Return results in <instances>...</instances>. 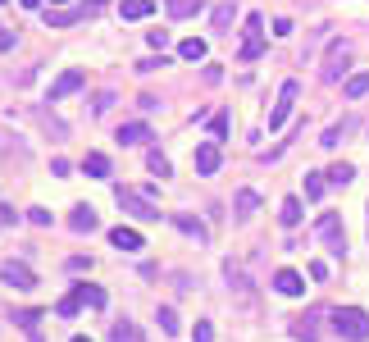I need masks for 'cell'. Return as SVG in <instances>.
I'll return each instance as SVG.
<instances>
[{"mask_svg":"<svg viewBox=\"0 0 369 342\" xmlns=\"http://www.w3.org/2000/svg\"><path fill=\"white\" fill-rule=\"evenodd\" d=\"M274 288L283 292V297H306V279H301L296 269H278L274 274Z\"/></svg>","mask_w":369,"mask_h":342,"instance_id":"10","label":"cell"},{"mask_svg":"<svg viewBox=\"0 0 369 342\" xmlns=\"http://www.w3.org/2000/svg\"><path fill=\"white\" fill-rule=\"evenodd\" d=\"M192 342H215V329H210L206 319H196V329H192Z\"/></svg>","mask_w":369,"mask_h":342,"instance_id":"35","label":"cell"},{"mask_svg":"<svg viewBox=\"0 0 369 342\" xmlns=\"http://www.w3.org/2000/svg\"><path fill=\"white\" fill-rule=\"evenodd\" d=\"M324 173H328V183H333V188H346V183L356 178L351 164H333V169H324Z\"/></svg>","mask_w":369,"mask_h":342,"instance_id":"28","label":"cell"},{"mask_svg":"<svg viewBox=\"0 0 369 342\" xmlns=\"http://www.w3.org/2000/svg\"><path fill=\"white\" fill-rule=\"evenodd\" d=\"M27 219H32L37 228H51V210H42V205H32V210H27Z\"/></svg>","mask_w":369,"mask_h":342,"instance_id":"36","label":"cell"},{"mask_svg":"<svg viewBox=\"0 0 369 342\" xmlns=\"http://www.w3.org/2000/svg\"><path fill=\"white\" fill-rule=\"evenodd\" d=\"M37 319H42V310H14V324L23 334H37Z\"/></svg>","mask_w":369,"mask_h":342,"instance_id":"31","label":"cell"},{"mask_svg":"<svg viewBox=\"0 0 369 342\" xmlns=\"http://www.w3.org/2000/svg\"><path fill=\"white\" fill-rule=\"evenodd\" d=\"M328 319H333V334L342 338V342H369V310H361V306H337Z\"/></svg>","mask_w":369,"mask_h":342,"instance_id":"1","label":"cell"},{"mask_svg":"<svg viewBox=\"0 0 369 342\" xmlns=\"http://www.w3.org/2000/svg\"><path fill=\"white\" fill-rule=\"evenodd\" d=\"M82 173H87V178H110V155L92 151V155L82 160Z\"/></svg>","mask_w":369,"mask_h":342,"instance_id":"16","label":"cell"},{"mask_svg":"<svg viewBox=\"0 0 369 342\" xmlns=\"http://www.w3.org/2000/svg\"><path fill=\"white\" fill-rule=\"evenodd\" d=\"M0 5H5V0H0Z\"/></svg>","mask_w":369,"mask_h":342,"instance_id":"46","label":"cell"},{"mask_svg":"<svg viewBox=\"0 0 369 342\" xmlns=\"http://www.w3.org/2000/svg\"><path fill=\"white\" fill-rule=\"evenodd\" d=\"M315 319H319V310H310V315H301L296 324H292V338H301V342H315Z\"/></svg>","mask_w":369,"mask_h":342,"instance_id":"26","label":"cell"},{"mask_svg":"<svg viewBox=\"0 0 369 342\" xmlns=\"http://www.w3.org/2000/svg\"><path fill=\"white\" fill-rule=\"evenodd\" d=\"M324 188H328V173H306V197L310 201L324 197Z\"/></svg>","mask_w":369,"mask_h":342,"instance_id":"29","label":"cell"},{"mask_svg":"<svg viewBox=\"0 0 369 342\" xmlns=\"http://www.w3.org/2000/svg\"><path fill=\"white\" fill-rule=\"evenodd\" d=\"M346 133H356V119L333 123V128H328L324 137H319V146H324V151H333V146H342V142H346Z\"/></svg>","mask_w":369,"mask_h":342,"instance_id":"14","label":"cell"},{"mask_svg":"<svg viewBox=\"0 0 369 342\" xmlns=\"http://www.w3.org/2000/svg\"><path fill=\"white\" fill-rule=\"evenodd\" d=\"M114 197H119V210L128 214V219H137V224H155V219H160V210H155V201L146 197V192L114 188Z\"/></svg>","mask_w":369,"mask_h":342,"instance_id":"2","label":"cell"},{"mask_svg":"<svg viewBox=\"0 0 369 342\" xmlns=\"http://www.w3.org/2000/svg\"><path fill=\"white\" fill-rule=\"evenodd\" d=\"M169 60L164 55H146V60H137V73H155V68H164Z\"/></svg>","mask_w":369,"mask_h":342,"instance_id":"34","label":"cell"},{"mask_svg":"<svg viewBox=\"0 0 369 342\" xmlns=\"http://www.w3.org/2000/svg\"><path fill=\"white\" fill-rule=\"evenodd\" d=\"M46 5V0H23V9H42Z\"/></svg>","mask_w":369,"mask_h":342,"instance_id":"43","label":"cell"},{"mask_svg":"<svg viewBox=\"0 0 369 342\" xmlns=\"http://www.w3.org/2000/svg\"><path fill=\"white\" fill-rule=\"evenodd\" d=\"M0 224H18V210H14V205H0Z\"/></svg>","mask_w":369,"mask_h":342,"instance_id":"42","label":"cell"},{"mask_svg":"<svg viewBox=\"0 0 369 342\" xmlns=\"http://www.w3.org/2000/svg\"><path fill=\"white\" fill-rule=\"evenodd\" d=\"M46 5H73V0H46Z\"/></svg>","mask_w":369,"mask_h":342,"instance_id":"44","label":"cell"},{"mask_svg":"<svg viewBox=\"0 0 369 342\" xmlns=\"http://www.w3.org/2000/svg\"><path fill=\"white\" fill-rule=\"evenodd\" d=\"M0 283H9V288H18V292H32L37 288V274L23 265V260H5L0 265Z\"/></svg>","mask_w":369,"mask_h":342,"instance_id":"6","label":"cell"},{"mask_svg":"<svg viewBox=\"0 0 369 342\" xmlns=\"http://www.w3.org/2000/svg\"><path fill=\"white\" fill-rule=\"evenodd\" d=\"M315 233L328 242V251H333V256H346V228H342V214L324 210V214H319V224H315Z\"/></svg>","mask_w":369,"mask_h":342,"instance_id":"4","label":"cell"},{"mask_svg":"<svg viewBox=\"0 0 369 342\" xmlns=\"http://www.w3.org/2000/svg\"><path fill=\"white\" fill-rule=\"evenodd\" d=\"M96 224H101V219H96L92 205H73V214H69V228L73 233H96Z\"/></svg>","mask_w":369,"mask_h":342,"instance_id":"12","label":"cell"},{"mask_svg":"<svg viewBox=\"0 0 369 342\" xmlns=\"http://www.w3.org/2000/svg\"><path fill=\"white\" fill-rule=\"evenodd\" d=\"M77 310H82V301H77L73 292H69V297H64V301H55V319H73Z\"/></svg>","mask_w":369,"mask_h":342,"instance_id":"30","label":"cell"},{"mask_svg":"<svg viewBox=\"0 0 369 342\" xmlns=\"http://www.w3.org/2000/svg\"><path fill=\"white\" fill-rule=\"evenodd\" d=\"M178 60H187V64L206 60V42H201V37H187V42L178 46Z\"/></svg>","mask_w":369,"mask_h":342,"instance_id":"24","label":"cell"},{"mask_svg":"<svg viewBox=\"0 0 369 342\" xmlns=\"http://www.w3.org/2000/svg\"><path fill=\"white\" fill-rule=\"evenodd\" d=\"M301 214H306V210H301V197H287L283 205H278V219H283V228H296Z\"/></svg>","mask_w":369,"mask_h":342,"instance_id":"20","label":"cell"},{"mask_svg":"<svg viewBox=\"0 0 369 342\" xmlns=\"http://www.w3.org/2000/svg\"><path fill=\"white\" fill-rule=\"evenodd\" d=\"M310 279H315V283L328 279V265H324V260H315V265H310Z\"/></svg>","mask_w":369,"mask_h":342,"instance_id":"41","label":"cell"},{"mask_svg":"<svg viewBox=\"0 0 369 342\" xmlns=\"http://www.w3.org/2000/svg\"><path fill=\"white\" fill-rule=\"evenodd\" d=\"M64 269H69V274H87V269H92V260H87V256H69V260H64Z\"/></svg>","mask_w":369,"mask_h":342,"instance_id":"37","label":"cell"},{"mask_svg":"<svg viewBox=\"0 0 369 342\" xmlns=\"http://www.w3.org/2000/svg\"><path fill=\"white\" fill-rule=\"evenodd\" d=\"M110 247H119V251H128V256H132V251H142L146 242H142L137 228H123V224H119V228H110Z\"/></svg>","mask_w":369,"mask_h":342,"instance_id":"11","label":"cell"},{"mask_svg":"<svg viewBox=\"0 0 369 342\" xmlns=\"http://www.w3.org/2000/svg\"><path fill=\"white\" fill-rule=\"evenodd\" d=\"M237 18V5L232 0H223V5H215V14H210V23H215V32H228V23Z\"/></svg>","mask_w":369,"mask_h":342,"instance_id":"22","label":"cell"},{"mask_svg":"<svg viewBox=\"0 0 369 342\" xmlns=\"http://www.w3.org/2000/svg\"><path fill=\"white\" fill-rule=\"evenodd\" d=\"M346 46H333V55H328V64H324V83H337V78L346 73Z\"/></svg>","mask_w":369,"mask_h":342,"instance_id":"13","label":"cell"},{"mask_svg":"<svg viewBox=\"0 0 369 342\" xmlns=\"http://www.w3.org/2000/svg\"><path fill=\"white\" fill-rule=\"evenodd\" d=\"M219 164H223L219 142H215V137H210V142H201V146H196V173H201V178H215Z\"/></svg>","mask_w":369,"mask_h":342,"instance_id":"7","label":"cell"},{"mask_svg":"<svg viewBox=\"0 0 369 342\" xmlns=\"http://www.w3.org/2000/svg\"><path fill=\"white\" fill-rule=\"evenodd\" d=\"M73 342H92V338H82V334H73Z\"/></svg>","mask_w":369,"mask_h":342,"instance_id":"45","label":"cell"},{"mask_svg":"<svg viewBox=\"0 0 369 342\" xmlns=\"http://www.w3.org/2000/svg\"><path fill=\"white\" fill-rule=\"evenodd\" d=\"M210 137H215V142H223V137H228V114H215V119H210Z\"/></svg>","mask_w":369,"mask_h":342,"instance_id":"33","label":"cell"},{"mask_svg":"<svg viewBox=\"0 0 369 342\" xmlns=\"http://www.w3.org/2000/svg\"><path fill=\"white\" fill-rule=\"evenodd\" d=\"M119 146H146L151 142V123H142V119H132V123H119Z\"/></svg>","mask_w":369,"mask_h":342,"instance_id":"9","label":"cell"},{"mask_svg":"<svg viewBox=\"0 0 369 342\" xmlns=\"http://www.w3.org/2000/svg\"><path fill=\"white\" fill-rule=\"evenodd\" d=\"M146 42L155 46V51H164V42H169V32H164V28H151V32H146Z\"/></svg>","mask_w":369,"mask_h":342,"instance_id":"38","label":"cell"},{"mask_svg":"<svg viewBox=\"0 0 369 342\" xmlns=\"http://www.w3.org/2000/svg\"><path fill=\"white\" fill-rule=\"evenodd\" d=\"M119 14L128 18V23H137V18H151V14H155V5H151V0H123Z\"/></svg>","mask_w":369,"mask_h":342,"instance_id":"19","label":"cell"},{"mask_svg":"<svg viewBox=\"0 0 369 342\" xmlns=\"http://www.w3.org/2000/svg\"><path fill=\"white\" fill-rule=\"evenodd\" d=\"M146 164H151V173H160V178H169V173H173V164H169V155H164V151H146Z\"/></svg>","mask_w":369,"mask_h":342,"instance_id":"27","label":"cell"},{"mask_svg":"<svg viewBox=\"0 0 369 342\" xmlns=\"http://www.w3.org/2000/svg\"><path fill=\"white\" fill-rule=\"evenodd\" d=\"M110 342H146V338H142V329L132 324V319H119V324L110 329Z\"/></svg>","mask_w":369,"mask_h":342,"instance_id":"21","label":"cell"},{"mask_svg":"<svg viewBox=\"0 0 369 342\" xmlns=\"http://www.w3.org/2000/svg\"><path fill=\"white\" fill-rule=\"evenodd\" d=\"M296 96H301V83H296V78H287V83L278 87V101H274V110H269V133H278L287 119H292V105H296Z\"/></svg>","mask_w":369,"mask_h":342,"instance_id":"3","label":"cell"},{"mask_svg":"<svg viewBox=\"0 0 369 342\" xmlns=\"http://www.w3.org/2000/svg\"><path fill=\"white\" fill-rule=\"evenodd\" d=\"M51 173H55V178H69V160H60V155H55V160H51Z\"/></svg>","mask_w":369,"mask_h":342,"instance_id":"40","label":"cell"},{"mask_svg":"<svg viewBox=\"0 0 369 342\" xmlns=\"http://www.w3.org/2000/svg\"><path fill=\"white\" fill-rule=\"evenodd\" d=\"M73 297L82 301V306H92V310H101V306H105V292L96 288V283H73Z\"/></svg>","mask_w":369,"mask_h":342,"instance_id":"15","label":"cell"},{"mask_svg":"<svg viewBox=\"0 0 369 342\" xmlns=\"http://www.w3.org/2000/svg\"><path fill=\"white\" fill-rule=\"evenodd\" d=\"M164 9H169V18H192L206 9V0H164Z\"/></svg>","mask_w":369,"mask_h":342,"instance_id":"17","label":"cell"},{"mask_svg":"<svg viewBox=\"0 0 369 342\" xmlns=\"http://www.w3.org/2000/svg\"><path fill=\"white\" fill-rule=\"evenodd\" d=\"M256 210H260V197H256L251 188H242V192H237V219H251Z\"/></svg>","mask_w":369,"mask_h":342,"instance_id":"25","label":"cell"},{"mask_svg":"<svg viewBox=\"0 0 369 342\" xmlns=\"http://www.w3.org/2000/svg\"><path fill=\"white\" fill-rule=\"evenodd\" d=\"M173 224H178L182 233H187V238H196V242H210V228L201 219H192V214H173Z\"/></svg>","mask_w":369,"mask_h":342,"instance_id":"18","label":"cell"},{"mask_svg":"<svg viewBox=\"0 0 369 342\" xmlns=\"http://www.w3.org/2000/svg\"><path fill=\"white\" fill-rule=\"evenodd\" d=\"M342 96H346V101L369 96V73H351V78H346V87H342Z\"/></svg>","mask_w":369,"mask_h":342,"instance_id":"23","label":"cell"},{"mask_svg":"<svg viewBox=\"0 0 369 342\" xmlns=\"http://www.w3.org/2000/svg\"><path fill=\"white\" fill-rule=\"evenodd\" d=\"M82 68H64L60 78L51 83V92H46V101H64V96H73V92H82Z\"/></svg>","mask_w":369,"mask_h":342,"instance_id":"8","label":"cell"},{"mask_svg":"<svg viewBox=\"0 0 369 342\" xmlns=\"http://www.w3.org/2000/svg\"><path fill=\"white\" fill-rule=\"evenodd\" d=\"M260 51H265V14H246V42H242L237 60L251 64V60H260Z\"/></svg>","mask_w":369,"mask_h":342,"instance_id":"5","label":"cell"},{"mask_svg":"<svg viewBox=\"0 0 369 342\" xmlns=\"http://www.w3.org/2000/svg\"><path fill=\"white\" fill-rule=\"evenodd\" d=\"M14 42H18V32H9V28H0V51H14Z\"/></svg>","mask_w":369,"mask_h":342,"instance_id":"39","label":"cell"},{"mask_svg":"<svg viewBox=\"0 0 369 342\" xmlns=\"http://www.w3.org/2000/svg\"><path fill=\"white\" fill-rule=\"evenodd\" d=\"M155 319H160V329H164V334H169V338L178 334V315H173L169 306H160V315H155Z\"/></svg>","mask_w":369,"mask_h":342,"instance_id":"32","label":"cell"}]
</instances>
